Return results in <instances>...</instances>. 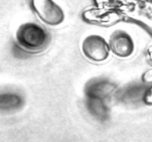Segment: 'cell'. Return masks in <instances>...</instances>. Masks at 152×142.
<instances>
[{
    "label": "cell",
    "instance_id": "5",
    "mask_svg": "<svg viewBox=\"0 0 152 142\" xmlns=\"http://www.w3.org/2000/svg\"><path fill=\"white\" fill-rule=\"evenodd\" d=\"M145 100H146V101L148 102V103H152V87L150 89V90L148 92V93H147Z\"/></svg>",
    "mask_w": 152,
    "mask_h": 142
},
{
    "label": "cell",
    "instance_id": "2",
    "mask_svg": "<svg viewBox=\"0 0 152 142\" xmlns=\"http://www.w3.org/2000/svg\"><path fill=\"white\" fill-rule=\"evenodd\" d=\"M83 56L94 62H102L110 56L109 44L103 36L98 34H90L85 37L81 44Z\"/></svg>",
    "mask_w": 152,
    "mask_h": 142
},
{
    "label": "cell",
    "instance_id": "1",
    "mask_svg": "<svg viewBox=\"0 0 152 142\" xmlns=\"http://www.w3.org/2000/svg\"><path fill=\"white\" fill-rule=\"evenodd\" d=\"M16 38L21 47L31 51H39L47 47L50 40L45 29L34 22L23 23L18 28Z\"/></svg>",
    "mask_w": 152,
    "mask_h": 142
},
{
    "label": "cell",
    "instance_id": "3",
    "mask_svg": "<svg viewBox=\"0 0 152 142\" xmlns=\"http://www.w3.org/2000/svg\"><path fill=\"white\" fill-rule=\"evenodd\" d=\"M31 5L39 19L50 26H57L65 21L63 9L53 0H31Z\"/></svg>",
    "mask_w": 152,
    "mask_h": 142
},
{
    "label": "cell",
    "instance_id": "4",
    "mask_svg": "<svg viewBox=\"0 0 152 142\" xmlns=\"http://www.w3.org/2000/svg\"><path fill=\"white\" fill-rule=\"evenodd\" d=\"M111 51L120 58H129L135 50V42L133 37L125 30H114L108 39Z\"/></svg>",
    "mask_w": 152,
    "mask_h": 142
}]
</instances>
